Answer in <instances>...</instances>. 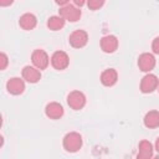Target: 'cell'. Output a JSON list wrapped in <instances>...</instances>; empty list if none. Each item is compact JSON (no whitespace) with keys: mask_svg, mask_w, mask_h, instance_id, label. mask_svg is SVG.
<instances>
[{"mask_svg":"<svg viewBox=\"0 0 159 159\" xmlns=\"http://www.w3.org/2000/svg\"><path fill=\"white\" fill-rule=\"evenodd\" d=\"M63 149L68 153H76L82 147V135L77 132H70L63 137Z\"/></svg>","mask_w":159,"mask_h":159,"instance_id":"obj_1","label":"cell"},{"mask_svg":"<svg viewBox=\"0 0 159 159\" xmlns=\"http://www.w3.org/2000/svg\"><path fill=\"white\" fill-rule=\"evenodd\" d=\"M82 12H81V9L75 6L73 4H67L62 7H60V16H62L66 21H70V22H76L77 20H80Z\"/></svg>","mask_w":159,"mask_h":159,"instance_id":"obj_2","label":"cell"},{"mask_svg":"<svg viewBox=\"0 0 159 159\" xmlns=\"http://www.w3.org/2000/svg\"><path fill=\"white\" fill-rule=\"evenodd\" d=\"M31 61L34 63V66L37 68V70H45L47 68L48 63H50V57L47 55V52L45 50H41V48H36L32 55H31Z\"/></svg>","mask_w":159,"mask_h":159,"instance_id":"obj_3","label":"cell"},{"mask_svg":"<svg viewBox=\"0 0 159 159\" xmlns=\"http://www.w3.org/2000/svg\"><path fill=\"white\" fill-rule=\"evenodd\" d=\"M67 104L73 111H80L86 106V96L81 91H72L67 96Z\"/></svg>","mask_w":159,"mask_h":159,"instance_id":"obj_4","label":"cell"},{"mask_svg":"<svg viewBox=\"0 0 159 159\" xmlns=\"http://www.w3.org/2000/svg\"><path fill=\"white\" fill-rule=\"evenodd\" d=\"M70 45L75 48H82L88 42V34L84 30H75L68 37Z\"/></svg>","mask_w":159,"mask_h":159,"instance_id":"obj_5","label":"cell"},{"mask_svg":"<svg viewBox=\"0 0 159 159\" xmlns=\"http://www.w3.org/2000/svg\"><path fill=\"white\" fill-rule=\"evenodd\" d=\"M51 65L58 71L65 70L70 65V57L65 51H55L51 56Z\"/></svg>","mask_w":159,"mask_h":159,"instance_id":"obj_6","label":"cell"},{"mask_svg":"<svg viewBox=\"0 0 159 159\" xmlns=\"http://www.w3.org/2000/svg\"><path fill=\"white\" fill-rule=\"evenodd\" d=\"M155 63H157V60L153 53L144 52V53L139 55V57H138V67L143 72L150 73V71L155 67Z\"/></svg>","mask_w":159,"mask_h":159,"instance_id":"obj_7","label":"cell"},{"mask_svg":"<svg viewBox=\"0 0 159 159\" xmlns=\"http://www.w3.org/2000/svg\"><path fill=\"white\" fill-rule=\"evenodd\" d=\"M159 86V80L153 73H147L140 81V91L143 93H152Z\"/></svg>","mask_w":159,"mask_h":159,"instance_id":"obj_8","label":"cell"},{"mask_svg":"<svg viewBox=\"0 0 159 159\" xmlns=\"http://www.w3.org/2000/svg\"><path fill=\"white\" fill-rule=\"evenodd\" d=\"M22 80L29 83H37L41 80V71L35 66H25L21 71Z\"/></svg>","mask_w":159,"mask_h":159,"instance_id":"obj_9","label":"cell"},{"mask_svg":"<svg viewBox=\"0 0 159 159\" xmlns=\"http://www.w3.org/2000/svg\"><path fill=\"white\" fill-rule=\"evenodd\" d=\"M6 89L9 93H11L14 96L21 94L25 91V81L20 77H11L6 82Z\"/></svg>","mask_w":159,"mask_h":159,"instance_id":"obj_10","label":"cell"},{"mask_svg":"<svg viewBox=\"0 0 159 159\" xmlns=\"http://www.w3.org/2000/svg\"><path fill=\"white\" fill-rule=\"evenodd\" d=\"M63 113H65L63 107L58 102H50L45 107V114L50 119H60L63 116Z\"/></svg>","mask_w":159,"mask_h":159,"instance_id":"obj_11","label":"cell"},{"mask_svg":"<svg viewBox=\"0 0 159 159\" xmlns=\"http://www.w3.org/2000/svg\"><path fill=\"white\" fill-rule=\"evenodd\" d=\"M101 48L106 53H113L118 48V39L114 35H106L101 39Z\"/></svg>","mask_w":159,"mask_h":159,"instance_id":"obj_12","label":"cell"},{"mask_svg":"<svg viewBox=\"0 0 159 159\" xmlns=\"http://www.w3.org/2000/svg\"><path fill=\"white\" fill-rule=\"evenodd\" d=\"M153 144L147 140L143 139L139 142L138 144V153H137V159H152L153 157Z\"/></svg>","mask_w":159,"mask_h":159,"instance_id":"obj_13","label":"cell"},{"mask_svg":"<svg viewBox=\"0 0 159 159\" xmlns=\"http://www.w3.org/2000/svg\"><path fill=\"white\" fill-rule=\"evenodd\" d=\"M36 24H37V19H36V16H35L32 12H25V14H22V15L20 16V19H19V25H20V27H21L22 30H26V31L35 29Z\"/></svg>","mask_w":159,"mask_h":159,"instance_id":"obj_14","label":"cell"},{"mask_svg":"<svg viewBox=\"0 0 159 159\" xmlns=\"http://www.w3.org/2000/svg\"><path fill=\"white\" fill-rule=\"evenodd\" d=\"M118 81V72L114 68H106L101 73V82L106 87H111L116 84Z\"/></svg>","mask_w":159,"mask_h":159,"instance_id":"obj_15","label":"cell"},{"mask_svg":"<svg viewBox=\"0 0 159 159\" xmlns=\"http://www.w3.org/2000/svg\"><path fill=\"white\" fill-rule=\"evenodd\" d=\"M143 123L147 128L153 129L159 127V112L158 111H149L145 113L144 118H143Z\"/></svg>","mask_w":159,"mask_h":159,"instance_id":"obj_16","label":"cell"},{"mask_svg":"<svg viewBox=\"0 0 159 159\" xmlns=\"http://www.w3.org/2000/svg\"><path fill=\"white\" fill-rule=\"evenodd\" d=\"M65 22H66V20L62 16L52 15L47 19V27L52 31H57V30H61L65 26Z\"/></svg>","mask_w":159,"mask_h":159,"instance_id":"obj_17","label":"cell"},{"mask_svg":"<svg viewBox=\"0 0 159 159\" xmlns=\"http://www.w3.org/2000/svg\"><path fill=\"white\" fill-rule=\"evenodd\" d=\"M104 5V1L103 0H88L87 1V6L91 9V10H98L99 7H102Z\"/></svg>","mask_w":159,"mask_h":159,"instance_id":"obj_18","label":"cell"},{"mask_svg":"<svg viewBox=\"0 0 159 159\" xmlns=\"http://www.w3.org/2000/svg\"><path fill=\"white\" fill-rule=\"evenodd\" d=\"M7 63H9V58H7L6 53L5 52H1L0 53V70H5L6 66H7Z\"/></svg>","mask_w":159,"mask_h":159,"instance_id":"obj_19","label":"cell"},{"mask_svg":"<svg viewBox=\"0 0 159 159\" xmlns=\"http://www.w3.org/2000/svg\"><path fill=\"white\" fill-rule=\"evenodd\" d=\"M152 50L155 55H159V36H157L152 42Z\"/></svg>","mask_w":159,"mask_h":159,"instance_id":"obj_20","label":"cell"},{"mask_svg":"<svg viewBox=\"0 0 159 159\" xmlns=\"http://www.w3.org/2000/svg\"><path fill=\"white\" fill-rule=\"evenodd\" d=\"M86 2L83 1V0H73V5L75 6H77V7H80V6H83Z\"/></svg>","mask_w":159,"mask_h":159,"instance_id":"obj_21","label":"cell"},{"mask_svg":"<svg viewBox=\"0 0 159 159\" xmlns=\"http://www.w3.org/2000/svg\"><path fill=\"white\" fill-rule=\"evenodd\" d=\"M154 149L159 153V137L157 138V140H155V144H154Z\"/></svg>","mask_w":159,"mask_h":159,"instance_id":"obj_22","label":"cell"},{"mask_svg":"<svg viewBox=\"0 0 159 159\" xmlns=\"http://www.w3.org/2000/svg\"><path fill=\"white\" fill-rule=\"evenodd\" d=\"M11 2H12V1H0V5L4 6V5H9V4H11Z\"/></svg>","mask_w":159,"mask_h":159,"instance_id":"obj_23","label":"cell"},{"mask_svg":"<svg viewBox=\"0 0 159 159\" xmlns=\"http://www.w3.org/2000/svg\"><path fill=\"white\" fill-rule=\"evenodd\" d=\"M153 159H159V155H157V157H154Z\"/></svg>","mask_w":159,"mask_h":159,"instance_id":"obj_24","label":"cell"},{"mask_svg":"<svg viewBox=\"0 0 159 159\" xmlns=\"http://www.w3.org/2000/svg\"><path fill=\"white\" fill-rule=\"evenodd\" d=\"M158 92H159V88H158Z\"/></svg>","mask_w":159,"mask_h":159,"instance_id":"obj_25","label":"cell"}]
</instances>
